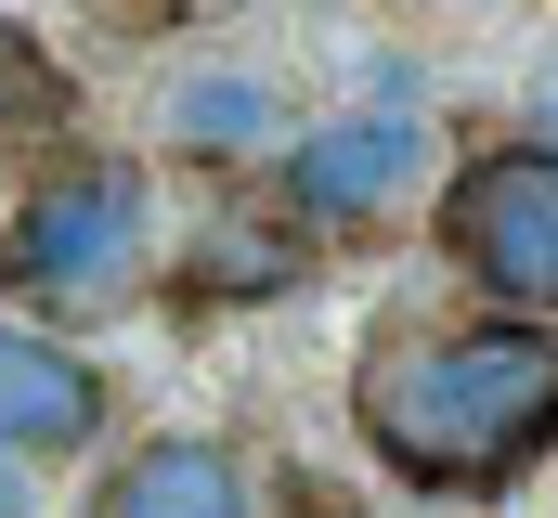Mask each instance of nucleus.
<instances>
[{
	"mask_svg": "<svg viewBox=\"0 0 558 518\" xmlns=\"http://www.w3.org/2000/svg\"><path fill=\"white\" fill-rule=\"evenodd\" d=\"M351 415L377 467L428 493H494L558 441V337L546 324H468V337H403L351 377Z\"/></svg>",
	"mask_w": 558,
	"mask_h": 518,
	"instance_id": "obj_1",
	"label": "nucleus"
},
{
	"mask_svg": "<svg viewBox=\"0 0 558 518\" xmlns=\"http://www.w3.org/2000/svg\"><path fill=\"white\" fill-rule=\"evenodd\" d=\"M0 272H13V285H39V298H78V311H105V298L143 272V169H118V156H78V169H52V182L13 208Z\"/></svg>",
	"mask_w": 558,
	"mask_h": 518,
	"instance_id": "obj_2",
	"label": "nucleus"
},
{
	"mask_svg": "<svg viewBox=\"0 0 558 518\" xmlns=\"http://www.w3.org/2000/svg\"><path fill=\"white\" fill-rule=\"evenodd\" d=\"M441 247L507 311H558V143H494L441 182Z\"/></svg>",
	"mask_w": 558,
	"mask_h": 518,
	"instance_id": "obj_3",
	"label": "nucleus"
},
{
	"mask_svg": "<svg viewBox=\"0 0 558 518\" xmlns=\"http://www.w3.org/2000/svg\"><path fill=\"white\" fill-rule=\"evenodd\" d=\"M416 156H428V130L403 104H364V118H325V130L286 143V195L312 221H364V208H390L416 182Z\"/></svg>",
	"mask_w": 558,
	"mask_h": 518,
	"instance_id": "obj_4",
	"label": "nucleus"
},
{
	"mask_svg": "<svg viewBox=\"0 0 558 518\" xmlns=\"http://www.w3.org/2000/svg\"><path fill=\"white\" fill-rule=\"evenodd\" d=\"M105 428V377L78 363V350H52V337H26V324H0V454L26 467V454H78Z\"/></svg>",
	"mask_w": 558,
	"mask_h": 518,
	"instance_id": "obj_5",
	"label": "nucleus"
},
{
	"mask_svg": "<svg viewBox=\"0 0 558 518\" xmlns=\"http://www.w3.org/2000/svg\"><path fill=\"white\" fill-rule=\"evenodd\" d=\"M92 518H247V467L221 441H143Z\"/></svg>",
	"mask_w": 558,
	"mask_h": 518,
	"instance_id": "obj_6",
	"label": "nucleus"
},
{
	"mask_svg": "<svg viewBox=\"0 0 558 518\" xmlns=\"http://www.w3.org/2000/svg\"><path fill=\"white\" fill-rule=\"evenodd\" d=\"M169 143H182V156H208V169L274 156V143H286L274 78H247V65H195V78H169Z\"/></svg>",
	"mask_w": 558,
	"mask_h": 518,
	"instance_id": "obj_7",
	"label": "nucleus"
},
{
	"mask_svg": "<svg viewBox=\"0 0 558 518\" xmlns=\"http://www.w3.org/2000/svg\"><path fill=\"white\" fill-rule=\"evenodd\" d=\"M39 130H65V78L0 26V143H39Z\"/></svg>",
	"mask_w": 558,
	"mask_h": 518,
	"instance_id": "obj_8",
	"label": "nucleus"
},
{
	"mask_svg": "<svg viewBox=\"0 0 558 518\" xmlns=\"http://www.w3.org/2000/svg\"><path fill=\"white\" fill-rule=\"evenodd\" d=\"M286 272H299V247H274L260 221H221V234H208V272H195V285H286Z\"/></svg>",
	"mask_w": 558,
	"mask_h": 518,
	"instance_id": "obj_9",
	"label": "nucleus"
},
{
	"mask_svg": "<svg viewBox=\"0 0 558 518\" xmlns=\"http://www.w3.org/2000/svg\"><path fill=\"white\" fill-rule=\"evenodd\" d=\"M533 118L558 130V39H546V65H533Z\"/></svg>",
	"mask_w": 558,
	"mask_h": 518,
	"instance_id": "obj_10",
	"label": "nucleus"
},
{
	"mask_svg": "<svg viewBox=\"0 0 558 518\" xmlns=\"http://www.w3.org/2000/svg\"><path fill=\"white\" fill-rule=\"evenodd\" d=\"M0 518H26V467L13 454H0Z\"/></svg>",
	"mask_w": 558,
	"mask_h": 518,
	"instance_id": "obj_11",
	"label": "nucleus"
}]
</instances>
